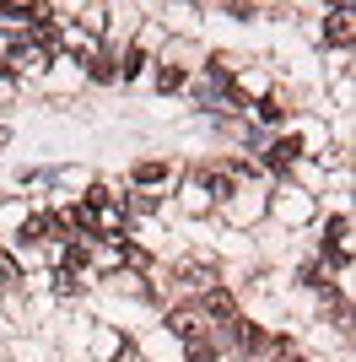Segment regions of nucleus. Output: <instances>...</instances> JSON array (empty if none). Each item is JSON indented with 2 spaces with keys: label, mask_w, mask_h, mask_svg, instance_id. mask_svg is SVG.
<instances>
[{
  "label": "nucleus",
  "mask_w": 356,
  "mask_h": 362,
  "mask_svg": "<svg viewBox=\"0 0 356 362\" xmlns=\"http://www.w3.org/2000/svg\"><path fill=\"white\" fill-rule=\"evenodd\" d=\"M297 157H302V136H281L275 146L265 151V168H275V173H281V168H292Z\"/></svg>",
  "instance_id": "nucleus-1"
},
{
  "label": "nucleus",
  "mask_w": 356,
  "mask_h": 362,
  "mask_svg": "<svg viewBox=\"0 0 356 362\" xmlns=\"http://www.w3.org/2000/svg\"><path fill=\"white\" fill-rule=\"evenodd\" d=\"M351 6H335V16H329V28H324V38L329 44H351Z\"/></svg>",
  "instance_id": "nucleus-2"
},
{
  "label": "nucleus",
  "mask_w": 356,
  "mask_h": 362,
  "mask_svg": "<svg viewBox=\"0 0 356 362\" xmlns=\"http://www.w3.org/2000/svg\"><path fill=\"white\" fill-rule=\"evenodd\" d=\"M59 233V216H28V222H22V243H44V238H54Z\"/></svg>",
  "instance_id": "nucleus-3"
},
{
  "label": "nucleus",
  "mask_w": 356,
  "mask_h": 362,
  "mask_svg": "<svg viewBox=\"0 0 356 362\" xmlns=\"http://www.w3.org/2000/svg\"><path fill=\"white\" fill-rule=\"evenodd\" d=\"M200 308H206L210 319H237V303H232V292H206V303H200Z\"/></svg>",
  "instance_id": "nucleus-4"
},
{
  "label": "nucleus",
  "mask_w": 356,
  "mask_h": 362,
  "mask_svg": "<svg viewBox=\"0 0 356 362\" xmlns=\"http://www.w3.org/2000/svg\"><path fill=\"white\" fill-rule=\"evenodd\" d=\"M167 179V163H135V184H162Z\"/></svg>",
  "instance_id": "nucleus-5"
},
{
  "label": "nucleus",
  "mask_w": 356,
  "mask_h": 362,
  "mask_svg": "<svg viewBox=\"0 0 356 362\" xmlns=\"http://www.w3.org/2000/svg\"><path fill=\"white\" fill-rule=\"evenodd\" d=\"M345 238H351V216H335V222H329V243H335V255H345Z\"/></svg>",
  "instance_id": "nucleus-6"
},
{
  "label": "nucleus",
  "mask_w": 356,
  "mask_h": 362,
  "mask_svg": "<svg viewBox=\"0 0 356 362\" xmlns=\"http://www.w3.org/2000/svg\"><path fill=\"white\" fill-rule=\"evenodd\" d=\"M157 87H162V92H178V87H184V71H178V65H167V71H157Z\"/></svg>",
  "instance_id": "nucleus-7"
},
{
  "label": "nucleus",
  "mask_w": 356,
  "mask_h": 362,
  "mask_svg": "<svg viewBox=\"0 0 356 362\" xmlns=\"http://www.w3.org/2000/svg\"><path fill=\"white\" fill-rule=\"evenodd\" d=\"M141 65H146V49L135 44V49H130V54H124V76H141Z\"/></svg>",
  "instance_id": "nucleus-8"
},
{
  "label": "nucleus",
  "mask_w": 356,
  "mask_h": 362,
  "mask_svg": "<svg viewBox=\"0 0 356 362\" xmlns=\"http://www.w3.org/2000/svg\"><path fill=\"white\" fill-rule=\"evenodd\" d=\"M206 189H210V195H232V179H227V173H210Z\"/></svg>",
  "instance_id": "nucleus-9"
},
{
  "label": "nucleus",
  "mask_w": 356,
  "mask_h": 362,
  "mask_svg": "<svg viewBox=\"0 0 356 362\" xmlns=\"http://www.w3.org/2000/svg\"><path fill=\"white\" fill-rule=\"evenodd\" d=\"M92 76H97V81H114V60H92Z\"/></svg>",
  "instance_id": "nucleus-10"
},
{
  "label": "nucleus",
  "mask_w": 356,
  "mask_h": 362,
  "mask_svg": "<svg viewBox=\"0 0 356 362\" xmlns=\"http://www.w3.org/2000/svg\"><path fill=\"white\" fill-rule=\"evenodd\" d=\"M173 330L178 335H194V314H173Z\"/></svg>",
  "instance_id": "nucleus-11"
},
{
  "label": "nucleus",
  "mask_w": 356,
  "mask_h": 362,
  "mask_svg": "<svg viewBox=\"0 0 356 362\" xmlns=\"http://www.w3.org/2000/svg\"><path fill=\"white\" fill-rule=\"evenodd\" d=\"M189 362H216V351L210 346H189Z\"/></svg>",
  "instance_id": "nucleus-12"
},
{
  "label": "nucleus",
  "mask_w": 356,
  "mask_h": 362,
  "mask_svg": "<svg viewBox=\"0 0 356 362\" xmlns=\"http://www.w3.org/2000/svg\"><path fill=\"white\" fill-rule=\"evenodd\" d=\"M292 362H302V357H292Z\"/></svg>",
  "instance_id": "nucleus-13"
}]
</instances>
